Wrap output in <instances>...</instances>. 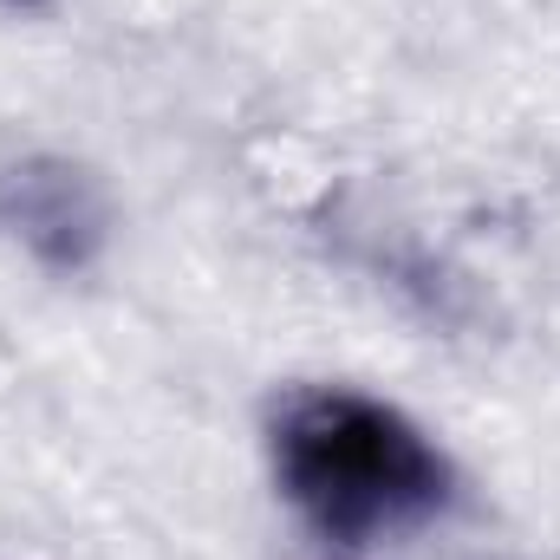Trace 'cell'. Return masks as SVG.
Masks as SVG:
<instances>
[{
  "mask_svg": "<svg viewBox=\"0 0 560 560\" xmlns=\"http://www.w3.org/2000/svg\"><path fill=\"white\" fill-rule=\"evenodd\" d=\"M268 463L287 509L326 548H372L450 509L456 469L385 398L346 385L287 392L268 418Z\"/></svg>",
  "mask_w": 560,
  "mask_h": 560,
  "instance_id": "6da1fadb",
  "label": "cell"
},
{
  "mask_svg": "<svg viewBox=\"0 0 560 560\" xmlns=\"http://www.w3.org/2000/svg\"><path fill=\"white\" fill-rule=\"evenodd\" d=\"M7 7H39V0H7Z\"/></svg>",
  "mask_w": 560,
  "mask_h": 560,
  "instance_id": "3957f363",
  "label": "cell"
},
{
  "mask_svg": "<svg viewBox=\"0 0 560 560\" xmlns=\"http://www.w3.org/2000/svg\"><path fill=\"white\" fill-rule=\"evenodd\" d=\"M105 196L66 156H20L0 170V235L52 275H79L105 248Z\"/></svg>",
  "mask_w": 560,
  "mask_h": 560,
  "instance_id": "7a4b0ae2",
  "label": "cell"
}]
</instances>
